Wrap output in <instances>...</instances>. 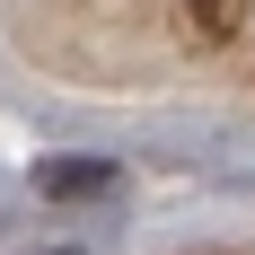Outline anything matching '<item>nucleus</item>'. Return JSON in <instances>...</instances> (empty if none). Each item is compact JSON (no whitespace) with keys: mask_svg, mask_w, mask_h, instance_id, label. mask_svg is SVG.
Instances as JSON below:
<instances>
[{"mask_svg":"<svg viewBox=\"0 0 255 255\" xmlns=\"http://www.w3.org/2000/svg\"><path fill=\"white\" fill-rule=\"evenodd\" d=\"M106 185H115V167H106V158H44V167H35V194H62V203L106 194Z\"/></svg>","mask_w":255,"mask_h":255,"instance_id":"obj_1","label":"nucleus"},{"mask_svg":"<svg viewBox=\"0 0 255 255\" xmlns=\"http://www.w3.org/2000/svg\"><path fill=\"white\" fill-rule=\"evenodd\" d=\"M185 35H203V44H229L238 26H247V0H176Z\"/></svg>","mask_w":255,"mask_h":255,"instance_id":"obj_2","label":"nucleus"}]
</instances>
